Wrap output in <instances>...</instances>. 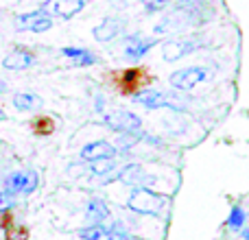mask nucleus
Returning a JSON list of instances; mask_svg holds the SVG:
<instances>
[{
	"instance_id": "f257e3e1",
	"label": "nucleus",
	"mask_w": 249,
	"mask_h": 240,
	"mask_svg": "<svg viewBox=\"0 0 249 240\" xmlns=\"http://www.w3.org/2000/svg\"><path fill=\"white\" fill-rule=\"evenodd\" d=\"M107 77H109V81H112L114 90L123 96H133L153 83V77H151V74L146 72V68H142V66L116 70V72H109Z\"/></svg>"
},
{
	"instance_id": "f03ea898",
	"label": "nucleus",
	"mask_w": 249,
	"mask_h": 240,
	"mask_svg": "<svg viewBox=\"0 0 249 240\" xmlns=\"http://www.w3.org/2000/svg\"><path fill=\"white\" fill-rule=\"evenodd\" d=\"M168 199L164 194H158L151 188H133V192L127 199V207L138 214H146V216H160L166 210Z\"/></svg>"
},
{
	"instance_id": "7ed1b4c3",
	"label": "nucleus",
	"mask_w": 249,
	"mask_h": 240,
	"mask_svg": "<svg viewBox=\"0 0 249 240\" xmlns=\"http://www.w3.org/2000/svg\"><path fill=\"white\" fill-rule=\"evenodd\" d=\"M2 186H4V192L13 194V197L16 194H31L37 190L39 175H37V171H31V168H26V171H13L4 177Z\"/></svg>"
},
{
	"instance_id": "20e7f679",
	"label": "nucleus",
	"mask_w": 249,
	"mask_h": 240,
	"mask_svg": "<svg viewBox=\"0 0 249 240\" xmlns=\"http://www.w3.org/2000/svg\"><path fill=\"white\" fill-rule=\"evenodd\" d=\"M103 122L116 133H138L142 129V120L138 114L127 112V109H112L103 114Z\"/></svg>"
},
{
	"instance_id": "39448f33",
	"label": "nucleus",
	"mask_w": 249,
	"mask_h": 240,
	"mask_svg": "<svg viewBox=\"0 0 249 240\" xmlns=\"http://www.w3.org/2000/svg\"><path fill=\"white\" fill-rule=\"evenodd\" d=\"M206 79H208V68H203V66H188V68H181L177 72H173L168 81H171V86L177 92H188L193 87L201 86Z\"/></svg>"
},
{
	"instance_id": "423d86ee",
	"label": "nucleus",
	"mask_w": 249,
	"mask_h": 240,
	"mask_svg": "<svg viewBox=\"0 0 249 240\" xmlns=\"http://www.w3.org/2000/svg\"><path fill=\"white\" fill-rule=\"evenodd\" d=\"M16 26L22 31H31V33H46L53 29V17L46 7L35 9V11L20 13L16 17Z\"/></svg>"
},
{
	"instance_id": "0eeeda50",
	"label": "nucleus",
	"mask_w": 249,
	"mask_h": 240,
	"mask_svg": "<svg viewBox=\"0 0 249 240\" xmlns=\"http://www.w3.org/2000/svg\"><path fill=\"white\" fill-rule=\"evenodd\" d=\"M158 44V37H144V35H127L123 42V57L127 61H140L149 51Z\"/></svg>"
},
{
	"instance_id": "6e6552de",
	"label": "nucleus",
	"mask_w": 249,
	"mask_h": 240,
	"mask_svg": "<svg viewBox=\"0 0 249 240\" xmlns=\"http://www.w3.org/2000/svg\"><path fill=\"white\" fill-rule=\"evenodd\" d=\"M197 48H199L197 39H190V37L168 39V42L162 44V59L173 64V61H179V59H184V57L193 55Z\"/></svg>"
},
{
	"instance_id": "1a4fd4ad",
	"label": "nucleus",
	"mask_w": 249,
	"mask_h": 240,
	"mask_svg": "<svg viewBox=\"0 0 249 240\" xmlns=\"http://www.w3.org/2000/svg\"><path fill=\"white\" fill-rule=\"evenodd\" d=\"M116 155H118V149L105 140L90 142V144H86L81 151H79L81 162H88V164L96 162V159H112V157H116Z\"/></svg>"
},
{
	"instance_id": "9d476101",
	"label": "nucleus",
	"mask_w": 249,
	"mask_h": 240,
	"mask_svg": "<svg viewBox=\"0 0 249 240\" xmlns=\"http://www.w3.org/2000/svg\"><path fill=\"white\" fill-rule=\"evenodd\" d=\"M124 29H127V22H124L123 17L112 16V17H105L101 24H96L92 33H94L96 42H112V39L121 37L124 33Z\"/></svg>"
},
{
	"instance_id": "9b49d317",
	"label": "nucleus",
	"mask_w": 249,
	"mask_h": 240,
	"mask_svg": "<svg viewBox=\"0 0 249 240\" xmlns=\"http://www.w3.org/2000/svg\"><path fill=\"white\" fill-rule=\"evenodd\" d=\"M81 240H129V234H124L121 227H107V225H88L79 229Z\"/></svg>"
},
{
	"instance_id": "f8f14e48",
	"label": "nucleus",
	"mask_w": 249,
	"mask_h": 240,
	"mask_svg": "<svg viewBox=\"0 0 249 240\" xmlns=\"http://www.w3.org/2000/svg\"><path fill=\"white\" fill-rule=\"evenodd\" d=\"M35 61V52L31 48H24V46H16L4 55L2 59V68L4 70H26L31 68Z\"/></svg>"
},
{
	"instance_id": "ddd939ff",
	"label": "nucleus",
	"mask_w": 249,
	"mask_h": 240,
	"mask_svg": "<svg viewBox=\"0 0 249 240\" xmlns=\"http://www.w3.org/2000/svg\"><path fill=\"white\" fill-rule=\"evenodd\" d=\"M118 179L124 186H131V188H149V184H153L155 177L146 175V171L140 164H127L121 172H118Z\"/></svg>"
},
{
	"instance_id": "4468645a",
	"label": "nucleus",
	"mask_w": 249,
	"mask_h": 240,
	"mask_svg": "<svg viewBox=\"0 0 249 240\" xmlns=\"http://www.w3.org/2000/svg\"><path fill=\"white\" fill-rule=\"evenodd\" d=\"M86 4L88 0H51L48 11H51V16H57L61 20H70L77 13H81L86 9Z\"/></svg>"
},
{
	"instance_id": "2eb2a0df",
	"label": "nucleus",
	"mask_w": 249,
	"mask_h": 240,
	"mask_svg": "<svg viewBox=\"0 0 249 240\" xmlns=\"http://www.w3.org/2000/svg\"><path fill=\"white\" fill-rule=\"evenodd\" d=\"M133 101L146 109H160L166 107V92L155 90V87H144L138 94H133Z\"/></svg>"
},
{
	"instance_id": "dca6fc26",
	"label": "nucleus",
	"mask_w": 249,
	"mask_h": 240,
	"mask_svg": "<svg viewBox=\"0 0 249 240\" xmlns=\"http://www.w3.org/2000/svg\"><path fill=\"white\" fill-rule=\"evenodd\" d=\"M59 52H61L64 57H68V59L72 61L77 68H88V66H94L96 61H99V57H96L92 51H88V48L66 46V48H61Z\"/></svg>"
},
{
	"instance_id": "f3484780",
	"label": "nucleus",
	"mask_w": 249,
	"mask_h": 240,
	"mask_svg": "<svg viewBox=\"0 0 249 240\" xmlns=\"http://www.w3.org/2000/svg\"><path fill=\"white\" fill-rule=\"evenodd\" d=\"M86 219L90 221L92 225H101L103 221L109 219V207L103 199H90L88 201V207H86Z\"/></svg>"
},
{
	"instance_id": "a211bd4d",
	"label": "nucleus",
	"mask_w": 249,
	"mask_h": 240,
	"mask_svg": "<svg viewBox=\"0 0 249 240\" xmlns=\"http://www.w3.org/2000/svg\"><path fill=\"white\" fill-rule=\"evenodd\" d=\"M11 103L18 112H33V109L42 107L44 101L39 99L37 94H31V92H18V94L13 96Z\"/></svg>"
},
{
	"instance_id": "6ab92c4d",
	"label": "nucleus",
	"mask_w": 249,
	"mask_h": 240,
	"mask_svg": "<svg viewBox=\"0 0 249 240\" xmlns=\"http://www.w3.org/2000/svg\"><path fill=\"white\" fill-rule=\"evenodd\" d=\"M31 131H33V136L37 137H48L55 133V118L51 116H35L31 120Z\"/></svg>"
},
{
	"instance_id": "aec40b11",
	"label": "nucleus",
	"mask_w": 249,
	"mask_h": 240,
	"mask_svg": "<svg viewBox=\"0 0 249 240\" xmlns=\"http://www.w3.org/2000/svg\"><path fill=\"white\" fill-rule=\"evenodd\" d=\"M116 171V162L112 159H96V162H90V172L94 177H109Z\"/></svg>"
},
{
	"instance_id": "412c9836",
	"label": "nucleus",
	"mask_w": 249,
	"mask_h": 240,
	"mask_svg": "<svg viewBox=\"0 0 249 240\" xmlns=\"http://www.w3.org/2000/svg\"><path fill=\"white\" fill-rule=\"evenodd\" d=\"M4 238L7 240H29V229L24 225H16L13 223L11 227L4 229Z\"/></svg>"
},
{
	"instance_id": "4be33fe9",
	"label": "nucleus",
	"mask_w": 249,
	"mask_h": 240,
	"mask_svg": "<svg viewBox=\"0 0 249 240\" xmlns=\"http://www.w3.org/2000/svg\"><path fill=\"white\" fill-rule=\"evenodd\" d=\"M173 2H175V0H142V4H144V9H146L149 13L164 11V9L171 7Z\"/></svg>"
},
{
	"instance_id": "5701e85b",
	"label": "nucleus",
	"mask_w": 249,
	"mask_h": 240,
	"mask_svg": "<svg viewBox=\"0 0 249 240\" xmlns=\"http://www.w3.org/2000/svg\"><path fill=\"white\" fill-rule=\"evenodd\" d=\"M243 223H245V212H243L241 207H232V214H230L228 225H230L232 229H241Z\"/></svg>"
},
{
	"instance_id": "b1692460",
	"label": "nucleus",
	"mask_w": 249,
	"mask_h": 240,
	"mask_svg": "<svg viewBox=\"0 0 249 240\" xmlns=\"http://www.w3.org/2000/svg\"><path fill=\"white\" fill-rule=\"evenodd\" d=\"M13 206H16V197L9 192H0V214H2V212H9Z\"/></svg>"
},
{
	"instance_id": "393cba45",
	"label": "nucleus",
	"mask_w": 249,
	"mask_h": 240,
	"mask_svg": "<svg viewBox=\"0 0 249 240\" xmlns=\"http://www.w3.org/2000/svg\"><path fill=\"white\" fill-rule=\"evenodd\" d=\"M195 2H199V0H177V7L184 9V11H186V9H190Z\"/></svg>"
},
{
	"instance_id": "a878e982",
	"label": "nucleus",
	"mask_w": 249,
	"mask_h": 240,
	"mask_svg": "<svg viewBox=\"0 0 249 240\" xmlns=\"http://www.w3.org/2000/svg\"><path fill=\"white\" fill-rule=\"evenodd\" d=\"M7 90H9V87H7V83H4L2 79H0V94H4V92H7Z\"/></svg>"
},
{
	"instance_id": "bb28decb",
	"label": "nucleus",
	"mask_w": 249,
	"mask_h": 240,
	"mask_svg": "<svg viewBox=\"0 0 249 240\" xmlns=\"http://www.w3.org/2000/svg\"><path fill=\"white\" fill-rule=\"evenodd\" d=\"M0 120H7V114L2 112V107H0Z\"/></svg>"
},
{
	"instance_id": "cd10ccee",
	"label": "nucleus",
	"mask_w": 249,
	"mask_h": 240,
	"mask_svg": "<svg viewBox=\"0 0 249 240\" xmlns=\"http://www.w3.org/2000/svg\"><path fill=\"white\" fill-rule=\"evenodd\" d=\"M243 236H245V240H249V229H245V232H243Z\"/></svg>"
},
{
	"instance_id": "c85d7f7f",
	"label": "nucleus",
	"mask_w": 249,
	"mask_h": 240,
	"mask_svg": "<svg viewBox=\"0 0 249 240\" xmlns=\"http://www.w3.org/2000/svg\"><path fill=\"white\" fill-rule=\"evenodd\" d=\"M44 2H51V0H44Z\"/></svg>"
}]
</instances>
